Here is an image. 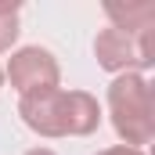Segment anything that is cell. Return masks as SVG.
Listing matches in <instances>:
<instances>
[{
    "mask_svg": "<svg viewBox=\"0 0 155 155\" xmlns=\"http://www.w3.org/2000/svg\"><path fill=\"white\" fill-rule=\"evenodd\" d=\"M18 116L40 137H87L101 123V105L87 90H47L18 101Z\"/></svg>",
    "mask_w": 155,
    "mask_h": 155,
    "instance_id": "6da1fadb",
    "label": "cell"
},
{
    "mask_svg": "<svg viewBox=\"0 0 155 155\" xmlns=\"http://www.w3.org/2000/svg\"><path fill=\"white\" fill-rule=\"evenodd\" d=\"M108 112L112 126L126 141V148L148 144L155 137V108H152V87L141 72H123L108 87Z\"/></svg>",
    "mask_w": 155,
    "mask_h": 155,
    "instance_id": "7a4b0ae2",
    "label": "cell"
},
{
    "mask_svg": "<svg viewBox=\"0 0 155 155\" xmlns=\"http://www.w3.org/2000/svg\"><path fill=\"white\" fill-rule=\"evenodd\" d=\"M7 79L18 90V97H36V94H47V90H58L61 72H58V61H54L51 51L22 47L7 61Z\"/></svg>",
    "mask_w": 155,
    "mask_h": 155,
    "instance_id": "3957f363",
    "label": "cell"
},
{
    "mask_svg": "<svg viewBox=\"0 0 155 155\" xmlns=\"http://www.w3.org/2000/svg\"><path fill=\"white\" fill-rule=\"evenodd\" d=\"M94 54H97V65L108 69V72H116V76L148 69L144 58H141V51H137V36H130V33H123V29H112V25L97 33Z\"/></svg>",
    "mask_w": 155,
    "mask_h": 155,
    "instance_id": "277c9868",
    "label": "cell"
},
{
    "mask_svg": "<svg viewBox=\"0 0 155 155\" xmlns=\"http://www.w3.org/2000/svg\"><path fill=\"white\" fill-rule=\"evenodd\" d=\"M105 15L112 18V29H123L130 36H144L155 29V4H134V7H116L108 4Z\"/></svg>",
    "mask_w": 155,
    "mask_h": 155,
    "instance_id": "5b68a950",
    "label": "cell"
},
{
    "mask_svg": "<svg viewBox=\"0 0 155 155\" xmlns=\"http://www.w3.org/2000/svg\"><path fill=\"white\" fill-rule=\"evenodd\" d=\"M18 0H0V54L11 51V43L18 40Z\"/></svg>",
    "mask_w": 155,
    "mask_h": 155,
    "instance_id": "8992f818",
    "label": "cell"
},
{
    "mask_svg": "<svg viewBox=\"0 0 155 155\" xmlns=\"http://www.w3.org/2000/svg\"><path fill=\"white\" fill-rule=\"evenodd\" d=\"M97 155H144V152H137V148H126V144H116V148H105V152H97Z\"/></svg>",
    "mask_w": 155,
    "mask_h": 155,
    "instance_id": "52a82bcc",
    "label": "cell"
},
{
    "mask_svg": "<svg viewBox=\"0 0 155 155\" xmlns=\"http://www.w3.org/2000/svg\"><path fill=\"white\" fill-rule=\"evenodd\" d=\"M25 155H54L51 148H33V152H25Z\"/></svg>",
    "mask_w": 155,
    "mask_h": 155,
    "instance_id": "ba28073f",
    "label": "cell"
},
{
    "mask_svg": "<svg viewBox=\"0 0 155 155\" xmlns=\"http://www.w3.org/2000/svg\"><path fill=\"white\" fill-rule=\"evenodd\" d=\"M0 83H4V69H0Z\"/></svg>",
    "mask_w": 155,
    "mask_h": 155,
    "instance_id": "9c48e42d",
    "label": "cell"
}]
</instances>
